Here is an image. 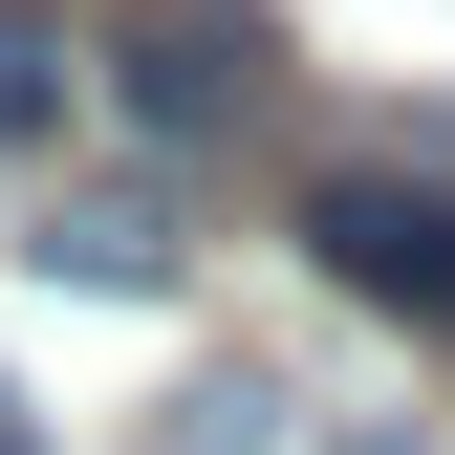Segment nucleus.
Here are the masks:
<instances>
[{
	"label": "nucleus",
	"mask_w": 455,
	"mask_h": 455,
	"mask_svg": "<svg viewBox=\"0 0 455 455\" xmlns=\"http://www.w3.org/2000/svg\"><path fill=\"white\" fill-rule=\"evenodd\" d=\"M0 455H44V412H22V390H0Z\"/></svg>",
	"instance_id": "6"
},
{
	"label": "nucleus",
	"mask_w": 455,
	"mask_h": 455,
	"mask_svg": "<svg viewBox=\"0 0 455 455\" xmlns=\"http://www.w3.org/2000/svg\"><path fill=\"white\" fill-rule=\"evenodd\" d=\"M196 239H174V174H108V196H44V282H87V304H152Z\"/></svg>",
	"instance_id": "3"
},
{
	"label": "nucleus",
	"mask_w": 455,
	"mask_h": 455,
	"mask_svg": "<svg viewBox=\"0 0 455 455\" xmlns=\"http://www.w3.org/2000/svg\"><path fill=\"white\" fill-rule=\"evenodd\" d=\"M260 87H282L260 0H131V22H108V108L152 131V174H174V152H239Z\"/></svg>",
	"instance_id": "1"
},
{
	"label": "nucleus",
	"mask_w": 455,
	"mask_h": 455,
	"mask_svg": "<svg viewBox=\"0 0 455 455\" xmlns=\"http://www.w3.org/2000/svg\"><path fill=\"white\" fill-rule=\"evenodd\" d=\"M260 434H282L260 369H196V390H174V455H260Z\"/></svg>",
	"instance_id": "5"
},
{
	"label": "nucleus",
	"mask_w": 455,
	"mask_h": 455,
	"mask_svg": "<svg viewBox=\"0 0 455 455\" xmlns=\"http://www.w3.org/2000/svg\"><path fill=\"white\" fill-rule=\"evenodd\" d=\"M66 66H87V44L44 22V0H0V152H44V131H66Z\"/></svg>",
	"instance_id": "4"
},
{
	"label": "nucleus",
	"mask_w": 455,
	"mask_h": 455,
	"mask_svg": "<svg viewBox=\"0 0 455 455\" xmlns=\"http://www.w3.org/2000/svg\"><path fill=\"white\" fill-rule=\"evenodd\" d=\"M304 260L455 347V174H304Z\"/></svg>",
	"instance_id": "2"
}]
</instances>
